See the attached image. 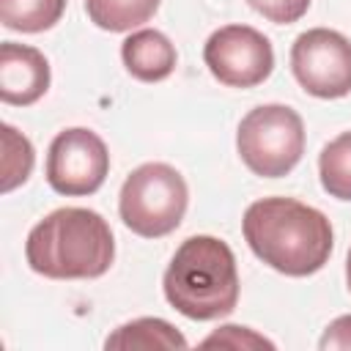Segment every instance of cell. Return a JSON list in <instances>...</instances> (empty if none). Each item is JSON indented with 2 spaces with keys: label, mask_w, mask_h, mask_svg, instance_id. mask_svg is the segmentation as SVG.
<instances>
[{
  "label": "cell",
  "mask_w": 351,
  "mask_h": 351,
  "mask_svg": "<svg viewBox=\"0 0 351 351\" xmlns=\"http://www.w3.org/2000/svg\"><path fill=\"white\" fill-rule=\"evenodd\" d=\"M241 230L250 250L266 266L288 277L321 271L335 244L326 214L293 197H263L250 203Z\"/></svg>",
  "instance_id": "1"
},
{
  "label": "cell",
  "mask_w": 351,
  "mask_h": 351,
  "mask_svg": "<svg viewBox=\"0 0 351 351\" xmlns=\"http://www.w3.org/2000/svg\"><path fill=\"white\" fill-rule=\"evenodd\" d=\"M318 176L321 186L332 197L351 200V132H343L324 145L318 156Z\"/></svg>",
  "instance_id": "14"
},
{
  "label": "cell",
  "mask_w": 351,
  "mask_h": 351,
  "mask_svg": "<svg viewBox=\"0 0 351 351\" xmlns=\"http://www.w3.org/2000/svg\"><path fill=\"white\" fill-rule=\"evenodd\" d=\"M250 8H255L263 19L274 25H291L302 19L310 8V0H247Z\"/></svg>",
  "instance_id": "17"
},
{
  "label": "cell",
  "mask_w": 351,
  "mask_h": 351,
  "mask_svg": "<svg viewBox=\"0 0 351 351\" xmlns=\"http://www.w3.org/2000/svg\"><path fill=\"white\" fill-rule=\"evenodd\" d=\"M49 90V63L41 49L3 41L0 47V99L14 107L36 104Z\"/></svg>",
  "instance_id": "9"
},
{
  "label": "cell",
  "mask_w": 351,
  "mask_h": 351,
  "mask_svg": "<svg viewBox=\"0 0 351 351\" xmlns=\"http://www.w3.org/2000/svg\"><path fill=\"white\" fill-rule=\"evenodd\" d=\"M200 346L203 348H214V346H219V348H274V343L266 340L263 335L252 332L250 326H236V324L219 326Z\"/></svg>",
  "instance_id": "16"
},
{
  "label": "cell",
  "mask_w": 351,
  "mask_h": 351,
  "mask_svg": "<svg viewBox=\"0 0 351 351\" xmlns=\"http://www.w3.org/2000/svg\"><path fill=\"white\" fill-rule=\"evenodd\" d=\"M121 60H123L126 71L134 80H140V82H159V80L173 74L178 55H176L173 41L165 33L143 27V30H134L132 36L123 38Z\"/></svg>",
  "instance_id": "10"
},
{
  "label": "cell",
  "mask_w": 351,
  "mask_h": 351,
  "mask_svg": "<svg viewBox=\"0 0 351 351\" xmlns=\"http://www.w3.org/2000/svg\"><path fill=\"white\" fill-rule=\"evenodd\" d=\"M203 60L214 80L228 88H255L274 69L269 38L250 25H225L203 47Z\"/></svg>",
  "instance_id": "8"
},
{
  "label": "cell",
  "mask_w": 351,
  "mask_h": 351,
  "mask_svg": "<svg viewBox=\"0 0 351 351\" xmlns=\"http://www.w3.org/2000/svg\"><path fill=\"white\" fill-rule=\"evenodd\" d=\"M186 203L189 189L184 176L173 165L145 162L126 176L118 195V214L132 233L159 239L181 225Z\"/></svg>",
  "instance_id": "4"
},
{
  "label": "cell",
  "mask_w": 351,
  "mask_h": 351,
  "mask_svg": "<svg viewBox=\"0 0 351 351\" xmlns=\"http://www.w3.org/2000/svg\"><path fill=\"white\" fill-rule=\"evenodd\" d=\"M110 173V151L104 140L85 129L71 126L55 134L47 151V184L66 197L93 195Z\"/></svg>",
  "instance_id": "7"
},
{
  "label": "cell",
  "mask_w": 351,
  "mask_h": 351,
  "mask_svg": "<svg viewBox=\"0 0 351 351\" xmlns=\"http://www.w3.org/2000/svg\"><path fill=\"white\" fill-rule=\"evenodd\" d=\"M25 258L36 274L49 280H93L112 266L115 239L99 211L66 206L33 225Z\"/></svg>",
  "instance_id": "2"
},
{
  "label": "cell",
  "mask_w": 351,
  "mask_h": 351,
  "mask_svg": "<svg viewBox=\"0 0 351 351\" xmlns=\"http://www.w3.org/2000/svg\"><path fill=\"white\" fill-rule=\"evenodd\" d=\"M346 282H348V291H351V250H348V258H346Z\"/></svg>",
  "instance_id": "19"
},
{
  "label": "cell",
  "mask_w": 351,
  "mask_h": 351,
  "mask_svg": "<svg viewBox=\"0 0 351 351\" xmlns=\"http://www.w3.org/2000/svg\"><path fill=\"white\" fill-rule=\"evenodd\" d=\"M291 71L296 82L318 99L351 93V41L332 27H313L296 36L291 47Z\"/></svg>",
  "instance_id": "6"
},
{
  "label": "cell",
  "mask_w": 351,
  "mask_h": 351,
  "mask_svg": "<svg viewBox=\"0 0 351 351\" xmlns=\"http://www.w3.org/2000/svg\"><path fill=\"white\" fill-rule=\"evenodd\" d=\"M241 162L261 178L288 176L304 154V123L288 104H261L250 110L236 132Z\"/></svg>",
  "instance_id": "5"
},
{
  "label": "cell",
  "mask_w": 351,
  "mask_h": 351,
  "mask_svg": "<svg viewBox=\"0 0 351 351\" xmlns=\"http://www.w3.org/2000/svg\"><path fill=\"white\" fill-rule=\"evenodd\" d=\"M162 0H85L88 19L110 33H126L140 27L159 11Z\"/></svg>",
  "instance_id": "12"
},
{
  "label": "cell",
  "mask_w": 351,
  "mask_h": 351,
  "mask_svg": "<svg viewBox=\"0 0 351 351\" xmlns=\"http://www.w3.org/2000/svg\"><path fill=\"white\" fill-rule=\"evenodd\" d=\"M66 0H0V22L8 30L41 33L60 22Z\"/></svg>",
  "instance_id": "13"
},
{
  "label": "cell",
  "mask_w": 351,
  "mask_h": 351,
  "mask_svg": "<svg viewBox=\"0 0 351 351\" xmlns=\"http://www.w3.org/2000/svg\"><path fill=\"white\" fill-rule=\"evenodd\" d=\"M33 145L11 123H3V192L16 189L33 170Z\"/></svg>",
  "instance_id": "15"
},
{
  "label": "cell",
  "mask_w": 351,
  "mask_h": 351,
  "mask_svg": "<svg viewBox=\"0 0 351 351\" xmlns=\"http://www.w3.org/2000/svg\"><path fill=\"white\" fill-rule=\"evenodd\" d=\"M104 348H186V337L165 318H134L118 326L104 340Z\"/></svg>",
  "instance_id": "11"
},
{
  "label": "cell",
  "mask_w": 351,
  "mask_h": 351,
  "mask_svg": "<svg viewBox=\"0 0 351 351\" xmlns=\"http://www.w3.org/2000/svg\"><path fill=\"white\" fill-rule=\"evenodd\" d=\"M162 288L170 307L192 321L230 315L239 302L233 250L217 236H189L170 258Z\"/></svg>",
  "instance_id": "3"
},
{
  "label": "cell",
  "mask_w": 351,
  "mask_h": 351,
  "mask_svg": "<svg viewBox=\"0 0 351 351\" xmlns=\"http://www.w3.org/2000/svg\"><path fill=\"white\" fill-rule=\"evenodd\" d=\"M318 346H321L324 351H346V348H351V313L335 318V321L324 329Z\"/></svg>",
  "instance_id": "18"
}]
</instances>
